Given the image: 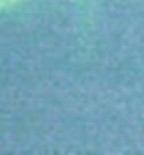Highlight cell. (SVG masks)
<instances>
[{
	"label": "cell",
	"instance_id": "1",
	"mask_svg": "<svg viewBox=\"0 0 144 155\" xmlns=\"http://www.w3.org/2000/svg\"><path fill=\"white\" fill-rule=\"evenodd\" d=\"M20 0H0V10L5 9H12L14 5H17Z\"/></svg>",
	"mask_w": 144,
	"mask_h": 155
}]
</instances>
